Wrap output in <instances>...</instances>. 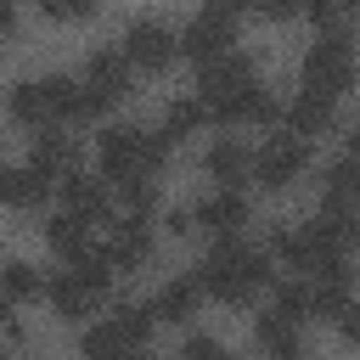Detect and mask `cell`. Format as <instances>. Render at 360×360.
<instances>
[{"instance_id": "obj_1", "label": "cell", "mask_w": 360, "mask_h": 360, "mask_svg": "<svg viewBox=\"0 0 360 360\" xmlns=\"http://www.w3.org/2000/svg\"><path fill=\"white\" fill-rule=\"evenodd\" d=\"M96 163H101V180L124 186V180H158L163 163H169V135H146V129H129V124H112L101 129V146H96Z\"/></svg>"}, {"instance_id": "obj_2", "label": "cell", "mask_w": 360, "mask_h": 360, "mask_svg": "<svg viewBox=\"0 0 360 360\" xmlns=\"http://www.w3.org/2000/svg\"><path fill=\"white\" fill-rule=\"evenodd\" d=\"M264 281H270V259L253 253V248H242V242H231V236L197 264V287L214 292L219 304H248Z\"/></svg>"}, {"instance_id": "obj_3", "label": "cell", "mask_w": 360, "mask_h": 360, "mask_svg": "<svg viewBox=\"0 0 360 360\" xmlns=\"http://www.w3.org/2000/svg\"><path fill=\"white\" fill-rule=\"evenodd\" d=\"M259 84V73H253V62L248 56H236V51H225V56H214V62H202V112H214V118H225V124H236V107H242V96Z\"/></svg>"}, {"instance_id": "obj_4", "label": "cell", "mask_w": 360, "mask_h": 360, "mask_svg": "<svg viewBox=\"0 0 360 360\" xmlns=\"http://www.w3.org/2000/svg\"><path fill=\"white\" fill-rule=\"evenodd\" d=\"M354 79H360V62H354V45L338 34V28H326L315 45H309V56H304V90H321V96H343V90H354Z\"/></svg>"}, {"instance_id": "obj_5", "label": "cell", "mask_w": 360, "mask_h": 360, "mask_svg": "<svg viewBox=\"0 0 360 360\" xmlns=\"http://www.w3.org/2000/svg\"><path fill=\"white\" fill-rule=\"evenodd\" d=\"M304 169H309V141L292 135V129H287V135H270V141L253 152V174H259L264 191H287Z\"/></svg>"}, {"instance_id": "obj_6", "label": "cell", "mask_w": 360, "mask_h": 360, "mask_svg": "<svg viewBox=\"0 0 360 360\" xmlns=\"http://www.w3.org/2000/svg\"><path fill=\"white\" fill-rule=\"evenodd\" d=\"M124 56H129V68H141V73H163V68L180 56V34H174L169 22H158V17H141V22L124 28Z\"/></svg>"}, {"instance_id": "obj_7", "label": "cell", "mask_w": 360, "mask_h": 360, "mask_svg": "<svg viewBox=\"0 0 360 360\" xmlns=\"http://www.w3.org/2000/svg\"><path fill=\"white\" fill-rule=\"evenodd\" d=\"M236 45V22H231V11H202V17H191L186 22V34H180V51L191 56V62H214V56H225Z\"/></svg>"}, {"instance_id": "obj_8", "label": "cell", "mask_w": 360, "mask_h": 360, "mask_svg": "<svg viewBox=\"0 0 360 360\" xmlns=\"http://www.w3.org/2000/svg\"><path fill=\"white\" fill-rule=\"evenodd\" d=\"M191 225H202V231H219V236H236L242 225H248V197L242 191H214V197H202L197 208H191Z\"/></svg>"}, {"instance_id": "obj_9", "label": "cell", "mask_w": 360, "mask_h": 360, "mask_svg": "<svg viewBox=\"0 0 360 360\" xmlns=\"http://www.w3.org/2000/svg\"><path fill=\"white\" fill-rule=\"evenodd\" d=\"M62 197H68V214H79L84 225L90 219H107V180H90L79 169L62 174Z\"/></svg>"}, {"instance_id": "obj_10", "label": "cell", "mask_w": 360, "mask_h": 360, "mask_svg": "<svg viewBox=\"0 0 360 360\" xmlns=\"http://www.w3.org/2000/svg\"><path fill=\"white\" fill-rule=\"evenodd\" d=\"M107 253H112V270H141L146 259H152V236H146V225H141V214H129L118 231H112V242H107Z\"/></svg>"}, {"instance_id": "obj_11", "label": "cell", "mask_w": 360, "mask_h": 360, "mask_svg": "<svg viewBox=\"0 0 360 360\" xmlns=\"http://www.w3.org/2000/svg\"><path fill=\"white\" fill-rule=\"evenodd\" d=\"M45 292H51V309H56L62 321H90V315H96V298H101V292H96V287H84L73 270H68V276H56Z\"/></svg>"}, {"instance_id": "obj_12", "label": "cell", "mask_w": 360, "mask_h": 360, "mask_svg": "<svg viewBox=\"0 0 360 360\" xmlns=\"http://www.w3.org/2000/svg\"><path fill=\"white\" fill-rule=\"evenodd\" d=\"M84 79H90L107 101H118V96L129 90V56H124V45H118V51H96V56L84 62Z\"/></svg>"}, {"instance_id": "obj_13", "label": "cell", "mask_w": 360, "mask_h": 360, "mask_svg": "<svg viewBox=\"0 0 360 360\" xmlns=\"http://www.w3.org/2000/svg\"><path fill=\"white\" fill-rule=\"evenodd\" d=\"M45 186H51V174H39L34 163H28V169L0 163V202H6V208H34V202L45 197Z\"/></svg>"}, {"instance_id": "obj_14", "label": "cell", "mask_w": 360, "mask_h": 360, "mask_svg": "<svg viewBox=\"0 0 360 360\" xmlns=\"http://www.w3.org/2000/svg\"><path fill=\"white\" fill-rule=\"evenodd\" d=\"M6 112H11L17 124H34V129H45V118H51L45 79H17V84L6 90Z\"/></svg>"}, {"instance_id": "obj_15", "label": "cell", "mask_w": 360, "mask_h": 360, "mask_svg": "<svg viewBox=\"0 0 360 360\" xmlns=\"http://www.w3.org/2000/svg\"><path fill=\"white\" fill-rule=\"evenodd\" d=\"M321 208H360V158H343L321 180Z\"/></svg>"}, {"instance_id": "obj_16", "label": "cell", "mask_w": 360, "mask_h": 360, "mask_svg": "<svg viewBox=\"0 0 360 360\" xmlns=\"http://www.w3.org/2000/svg\"><path fill=\"white\" fill-rule=\"evenodd\" d=\"M202 169H208L219 186H236V180L253 169V158H248V146H242V141H231V135H225V141H214V146L202 152Z\"/></svg>"}, {"instance_id": "obj_17", "label": "cell", "mask_w": 360, "mask_h": 360, "mask_svg": "<svg viewBox=\"0 0 360 360\" xmlns=\"http://www.w3.org/2000/svg\"><path fill=\"white\" fill-rule=\"evenodd\" d=\"M270 253H276L281 264H292V270H309V264H315V236H309V225H270Z\"/></svg>"}, {"instance_id": "obj_18", "label": "cell", "mask_w": 360, "mask_h": 360, "mask_svg": "<svg viewBox=\"0 0 360 360\" xmlns=\"http://www.w3.org/2000/svg\"><path fill=\"white\" fill-rule=\"evenodd\" d=\"M287 129H292V135H321V129H332V96L304 90V96L287 107Z\"/></svg>"}, {"instance_id": "obj_19", "label": "cell", "mask_w": 360, "mask_h": 360, "mask_svg": "<svg viewBox=\"0 0 360 360\" xmlns=\"http://www.w3.org/2000/svg\"><path fill=\"white\" fill-rule=\"evenodd\" d=\"M73 158H79V146H73L68 135H56V129L34 135V158H28V163H34L39 174H51V180H56V174H68V169H73Z\"/></svg>"}, {"instance_id": "obj_20", "label": "cell", "mask_w": 360, "mask_h": 360, "mask_svg": "<svg viewBox=\"0 0 360 360\" xmlns=\"http://www.w3.org/2000/svg\"><path fill=\"white\" fill-rule=\"evenodd\" d=\"M349 309V276H309V315L338 321Z\"/></svg>"}, {"instance_id": "obj_21", "label": "cell", "mask_w": 360, "mask_h": 360, "mask_svg": "<svg viewBox=\"0 0 360 360\" xmlns=\"http://www.w3.org/2000/svg\"><path fill=\"white\" fill-rule=\"evenodd\" d=\"M253 338H259V349H270V354H298V321L281 315V309H264L259 326H253Z\"/></svg>"}, {"instance_id": "obj_22", "label": "cell", "mask_w": 360, "mask_h": 360, "mask_svg": "<svg viewBox=\"0 0 360 360\" xmlns=\"http://www.w3.org/2000/svg\"><path fill=\"white\" fill-rule=\"evenodd\" d=\"M0 292L17 298V304H28V298L45 292V276H39L28 259H6V264H0Z\"/></svg>"}, {"instance_id": "obj_23", "label": "cell", "mask_w": 360, "mask_h": 360, "mask_svg": "<svg viewBox=\"0 0 360 360\" xmlns=\"http://www.w3.org/2000/svg\"><path fill=\"white\" fill-rule=\"evenodd\" d=\"M197 281H169L158 298H152V315L158 321H191V309H197Z\"/></svg>"}, {"instance_id": "obj_24", "label": "cell", "mask_w": 360, "mask_h": 360, "mask_svg": "<svg viewBox=\"0 0 360 360\" xmlns=\"http://www.w3.org/2000/svg\"><path fill=\"white\" fill-rule=\"evenodd\" d=\"M112 321H118V332H124V343H129V349H141V343L152 338V326H158L152 304H118V309H112Z\"/></svg>"}, {"instance_id": "obj_25", "label": "cell", "mask_w": 360, "mask_h": 360, "mask_svg": "<svg viewBox=\"0 0 360 360\" xmlns=\"http://www.w3.org/2000/svg\"><path fill=\"white\" fill-rule=\"evenodd\" d=\"M45 242H51L62 259H73V253L84 248V219H79V214H56V219H45Z\"/></svg>"}, {"instance_id": "obj_26", "label": "cell", "mask_w": 360, "mask_h": 360, "mask_svg": "<svg viewBox=\"0 0 360 360\" xmlns=\"http://www.w3.org/2000/svg\"><path fill=\"white\" fill-rule=\"evenodd\" d=\"M197 124H202V101H174V107L163 112V135H169V141H186Z\"/></svg>"}, {"instance_id": "obj_27", "label": "cell", "mask_w": 360, "mask_h": 360, "mask_svg": "<svg viewBox=\"0 0 360 360\" xmlns=\"http://www.w3.org/2000/svg\"><path fill=\"white\" fill-rule=\"evenodd\" d=\"M129 343H124V332H118V321L107 315V321H96L90 332H84V354H124Z\"/></svg>"}, {"instance_id": "obj_28", "label": "cell", "mask_w": 360, "mask_h": 360, "mask_svg": "<svg viewBox=\"0 0 360 360\" xmlns=\"http://www.w3.org/2000/svg\"><path fill=\"white\" fill-rule=\"evenodd\" d=\"M270 309H281V315H292V321H309V287L281 281V287L270 292Z\"/></svg>"}, {"instance_id": "obj_29", "label": "cell", "mask_w": 360, "mask_h": 360, "mask_svg": "<svg viewBox=\"0 0 360 360\" xmlns=\"http://www.w3.org/2000/svg\"><path fill=\"white\" fill-rule=\"evenodd\" d=\"M39 11H45L51 22H79V17L96 11V0H39Z\"/></svg>"}, {"instance_id": "obj_30", "label": "cell", "mask_w": 360, "mask_h": 360, "mask_svg": "<svg viewBox=\"0 0 360 360\" xmlns=\"http://www.w3.org/2000/svg\"><path fill=\"white\" fill-rule=\"evenodd\" d=\"M354 6H360V0H304V11H309L321 28H338V17L354 11Z\"/></svg>"}, {"instance_id": "obj_31", "label": "cell", "mask_w": 360, "mask_h": 360, "mask_svg": "<svg viewBox=\"0 0 360 360\" xmlns=\"http://www.w3.org/2000/svg\"><path fill=\"white\" fill-rule=\"evenodd\" d=\"M253 6H259L264 17H276V22H281V17H292V11H304V0H253Z\"/></svg>"}, {"instance_id": "obj_32", "label": "cell", "mask_w": 360, "mask_h": 360, "mask_svg": "<svg viewBox=\"0 0 360 360\" xmlns=\"http://www.w3.org/2000/svg\"><path fill=\"white\" fill-rule=\"evenodd\" d=\"M186 354H191V360H214V354H225V349H219L214 338H191V343H186Z\"/></svg>"}, {"instance_id": "obj_33", "label": "cell", "mask_w": 360, "mask_h": 360, "mask_svg": "<svg viewBox=\"0 0 360 360\" xmlns=\"http://www.w3.org/2000/svg\"><path fill=\"white\" fill-rule=\"evenodd\" d=\"M338 332H343L349 343H360V309H354V304H349V309L338 315Z\"/></svg>"}, {"instance_id": "obj_34", "label": "cell", "mask_w": 360, "mask_h": 360, "mask_svg": "<svg viewBox=\"0 0 360 360\" xmlns=\"http://www.w3.org/2000/svg\"><path fill=\"white\" fill-rule=\"evenodd\" d=\"M17 28V0H0V39Z\"/></svg>"}, {"instance_id": "obj_35", "label": "cell", "mask_w": 360, "mask_h": 360, "mask_svg": "<svg viewBox=\"0 0 360 360\" xmlns=\"http://www.w3.org/2000/svg\"><path fill=\"white\" fill-rule=\"evenodd\" d=\"M242 6H248V0H214V11H231V17H236Z\"/></svg>"}, {"instance_id": "obj_36", "label": "cell", "mask_w": 360, "mask_h": 360, "mask_svg": "<svg viewBox=\"0 0 360 360\" xmlns=\"http://www.w3.org/2000/svg\"><path fill=\"white\" fill-rule=\"evenodd\" d=\"M349 158H360V129H349Z\"/></svg>"}, {"instance_id": "obj_37", "label": "cell", "mask_w": 360, "mask_h": 360, "mask_svg": "<svg viewBox=\"0 0 360 360\" xmlns=\"http://www.w3.org/2000/svg\"><path fill=\"white\" fill-rule=\"evenodd\" d=\"M0 315H6V292H0Z\"/></svg>"}]
</instances>
